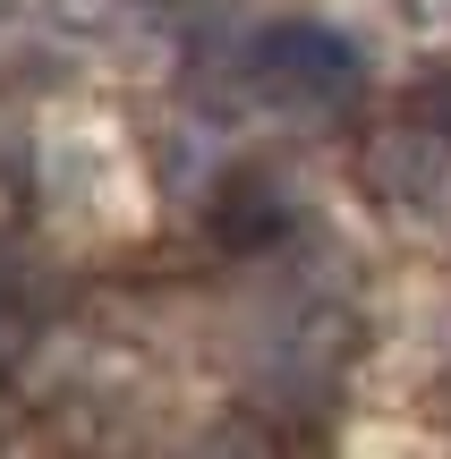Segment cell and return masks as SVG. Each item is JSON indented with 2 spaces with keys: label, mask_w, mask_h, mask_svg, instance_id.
Listing matches in <instances>:
<instances>
[{
  "label": "cell",
  "mask_w": 451,
  "mask_h": 459,
  "mask_svg": "<svg viewBox=\"0 0 451 459\" xmlns=\"http://www.w3.org/2000/svg\"><path fill=\"white\" fill-rule=\"evenodd\" d=\"M256 77H265L273 94L333 102V94L358 85V51H350V34H333V26H273L265 43H256Z\"/></svg>",
  "instance_id": "2"
},
{
  "label": "cell",
  "mask_w": 451,
  "mask_h": 459,
  "mask_svg": "<svg viewBox=\"0 0 451 459\" xmlns=\"http://www.w3.org/2000/svg\"><path fill=\"white\" fill-rule=\"evenodd\" d=\"M367 187L392 204V213L451 221V136H435V128L375 136V145H367Z\"/></svg>",
  "instance_id": "1"
}]
</instances>
